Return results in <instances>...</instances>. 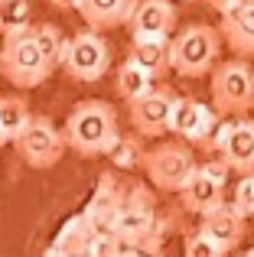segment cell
<instances>
[{"mask_svg":"<svg viewBox=\"0 0 254 257\" xmlns=\"http://www.w3.org/2000/svg\"><path fill=\"white\" fill-rule=\"evenodd\" d=\"M127 247L114 234H95L91 238V247H88V257H124Z\"/></svg>","mask_w":254,"mask_h":257,"instance_id":"484cf974","label":"cell"},{"mask_svg":"<svg viewBox=\"0 0 254 257\" xmlns=\"http://www.w3.org/2000/svg\"><path fill=\"white\" fill-rule=\"evenodd\" d=\"M95 234L98 231H91L88 221H85L82 215H75V218H69L59 228L52 251L62 254V257H88V247H91V238H95Z\"/></svg>","mask_w":254,"mask_h":257,"instance_id":"d6986e66","label":"cell"},{"mask_svg":"<svg viewBox=\"0 0 254 257\" xmlns=\"http://www.w3.org/2000/svg\"><path fill=\"white\" fill-rule=\"evenodd\" d=\"M131 39H170L176 30L173 0H137L127 20Z\"/></svg>","mask_w":254,"mask_h":257,"instance_id":"7c38bea8","label":"cell"},{"mask_svg":"<svg viewBox=\"0 0 254 257\" xmlns=\"http://www.w3.org/2000/svg\"><path fill=\"white\" fill-rule=\"evenodd\" d=\"M7 144H10V140H7V134H4V131H0V150H4V147H7Z\"/></svg>","mask_w":254,"mask_h":257,"instance_id":"4dcf8cb0","label":"cell"},{"mask_svg":"<svg viewBox=\"0 0 254 257\" xmlns=\"http://www.w3.org/2000/svg\"><path fill=\"white\" fill-rule=\"evenodd\" d=\"M235 4H238V0H205V7H212V10H215L218 17H222V13H228Z\"/></svg>","mask_w":254,"mask_h":257,"instance_id":"f1b7e54d","label":"cell"},{"mask_svg":"<svg viewBox=\"0 0 254 257\" xmlns=\"http://www.w3.org/2000/svg\"><path fill=\"white\" fill-rule=\"evenodd\" d=\"M52 7H56V10H62V13H72L78 7V0H49Z\"/></svg>","mask_w":254,"mask_h":257,"instance_id":"f546056e","label":"cell"},{"mask_svg":"<svg viewBox=\"0 0 254 257\" xmlns=\"http://www.w3.org/2000/svg\"><path fill=\"white\" fill-rule=\"evenodd\" d=\"M121 205H124V189L117 186V176L114 173H101L98 176V189L91 192V199L85 202V208H82V218L91 225V231L111 234Z\"/></svg>","mask_w":254,"mask_h":257,"instance_id":"4fadbf2b","label":"cell"},{"mask_svg":"<svg viewBox=\"0 0 254 257\" xmlns=\"http://www.w3.org/2000/svg\"><path fill=\"white\" fill-rule=\"evenodd\" d=\"M153 225H157V195H153V189L147 182H131L111 234L134 251L153 231Z\"/></svg>","mask_w":254,"mask_h":257,"instance_id":"52a82bcc","label":"cell"},{"mask_svg":"<svg viewBox=\"0 0 254 257\" xmlns=\"http://www.w3.org/2000/svg\"><path fill=\"white\" fill-rule=\"evenodd\" d=\"M231 212L238 215V218H254V176H241L235 186V192H231Z\"/></svg>","mask_w":254,"mask_h":257,"instance_id":"d4e9b609","label":"cell"},{"mask_svg":"<svg viewBox=\"0 0 254 257\" xmlns=\"http://www.w3.org/2000/svg\"><path fill=\"white\" fill-rule=\"evenodd\" d=\"M235 257H251V254H248V251H244V254H235Z\"/></svg>","mask_w":254,"mask_h":257,"instance_id":"d6a6232c","label":"cell"},{"mask_svg":"<svg viewBox=\"0 0 254 257\" xmlns=\"http://www.w3.org/2000/svg\"><path fill=\"white\" fill-rule=\"evenodd\" d=\"M157 257H163V254H157Z\"/></svg>","mask_w":254,"mask_h":257,"instance_id":"e575fe53","label":"cell"},{"mask_svg":"<svg viewBox=\"0 0 254 257\" xmlns=\"http://www.w3.org/2000/svg\"><path fill=\"white\" fill-rule=\"evenodd\" d=\"M176 98L179 94L173 91L170 85L160 82V85H153L140 101H134L131 104V124H134V131H137L140 140H153V137L170 134V114H173Z\"/></svg>","mask_w":254,"mask_h":257,"instance_id":"30bf717a","label":"cell"},{"mask_svg":"<svg viewBox=\"0 0 254 257\" xmlns=\"http://www.w3.org/2000/svg\"><path fill=\"white\" fill-rule=\"evenodd\" d=\"M183 257H225L222 251H218L215 244H212L205 234H199V231H192L189 238H186V254Z\"/></svg>","mask_w":254,"mask_h":257,"instance_id":"4316f807","label":"cell"},{"mask_svg":"<svg viewBox=\"0 0 254 257\" xmlns=\"http://www.w3.org/2000/svg\"><path fill=\"white\" fill-rule=\"evenodd\" d=\"M124 62L137 65L144 75L160 82L170 72V39H131Z\"/></svg>","mask_w":254,"mask_h":257,"instance_id":"ac0fdd59","label":"cell"},{"mask_svg":"<svg viewBox=\"0 0 254 257\" xmlns=\"http://www.w3.org/2000/svg\"><path fill=\"white\" fill-rule=\"evenodd\" d=\"M108 157H111V163H114V170L131 173V170H140V166H144L147 147H144V140H140L137 134H127V137H117L114 150H111Z\"/></svg>","mask_w":254,"mask_h":257,"instance_id":"603a6c76","label":"cell"},{"mask_svg":"<svg viewBox=\"0 0 254 257\" xmlns=\"http://www.w3.org/2000/svg\"><path fill=\"white\" fill-rule=\"evenodd\" d=\"M150 88H153V78L144 75V72H140L137 65H131V62H121V69L114 72V94L124 101V104L140 101Z\"/></svg>","mask_w":254,"mask_h":257,"instance_id":"7402d4cb","label":"cell"},{"mask_svg":"<svg viewBox=\"0 0 254 257\" xmlns=\"http://www.w3.org/2000/svg\"><path fill=\"white\" fill-rule=\"evenodd\" d=\"M30 30H33V39H36V49H39V56H43L46 69L56 72L59 62H62V49H65L62 30H59L56 23H30Z\"/></svg>","mask_w":254,"mask_h":257,"instance_id":"44dd1931","label":"cell"},{"mask_svg":"<svg viewBox=\"0 0 254 257\" xmlns=\"http://www.w3.org/2000/svg\"><path fill=\"white\" fill-rule=\"evenodd\" d=\"M30 26V0H0V36Z\"/></svg>","mask_w":254,"mask_h":257,"instance_id":"cb8c5ba5","label":"cell"},{"mask_svg":"<svg viewBox=\"0 0 254 257\" xmlns=\"http://www.w3.org/2000/svg\"><path fill=\"white\" fill-rule=\"evenodd\" d=\"M62 137L65 147H72L78 157H108L121 137L117 111L101 98L78 101L62 124Z\"/></svg>","mask_w":254,"mask_h":257,"instance_id":"6da1fadb","label":"cell"},{"mask_svg":"<svg viewBox=\"0 0 254 257\" xmlns=\"http://www.w3.org/2000/svg\"><path fill=\"white\" fill-rule=\"evenodd\" d=\"M43 257H62V254H56V251H52V247H49V251H46Z\"/></svg>","mask_w":254,"mask_h":257,"instance_id":"1f68e13d","label":"cell"},{"mask_svg":"<svg viewBox=\"0 0 254 257\" xmlns=\"http://www.w3.org/2000/svg\"><path fill=\"white\" fill-rule=\"evenodd\" d=\"M30 120H33V107L26 101V94L17 91V94H4L0 98V131L7 134L10 144L30 127Z\"/></svg>","mask_w":254,"mask_h":257,"instance_id":"ffe728a7","label":"cell"},{"mask_svg":"<svg viewBox=\"0 0 254 257\" xmlns=\"http://www.w3.org/2000/svg\"><path fill=\"white\" fill-rule=\"evenodd\" d=\"M13 147L23 157V163L33 166V170H52L65 157V150H69L65 137H62V127H56L43 114H33L30 127L13 140Z\"/></svg>","mask_w":254,"mask_h":257,"instance_id":"ba28073f","label":"cell"},{"mask_svg":"<svg viewBox=\"0 0 254 257\" xmlns=\"http://www.w3.org/2000/svg\"><path fill=\"white\" fill-rule=\"evenodd\" d=\"M218 127V114L209 104H202L199 98L179 94L170 114V134H176L186 144H202L205 150H212V134Z\"/></svg>","mask_w":254,"mask_h":257,"instance_id":"8fae6325","label":"cell"},{"mask_svg":"<svg viewBox=\"0 0 254 257\" xmlns=\"http://www.w3.org/2000/svg\"><path fill=\"white\" fill-rule=\"evenodd\" d=\"M212 150L228 166V173L254 176V117L218 120L212 134Z\"/></svg>","mask_w":254,"mask_h":257,"instance_id":"9c48e42d","label":"cell"},{"mask_svg":"<svg viewBox=\"0 0 254 257\" xmlns=\"http://www.w3.org/2000/svg\"><path fill=\"white\" fill-rule=\"evenodd\" d=\"M218 36L222 43L235 52L238 59H248L254 56V0H238L228 13H222L218 20Z\"/></svg>","mask_w":254,"mask_h":257,"instance_id":"5bb4252c","label":"cell"},{"mask_svg":"<svg viewBox=\"0 0 254 257\" xmlns=\"http://www.w3.org/2000/svg\"><path fill=\"white\" fill-rule=\"evenodd\" d=\"M179 202H183L186 212H192V215L202 218V215H209L212 208L225 205V186L215 182L212 176H205L202 170H196L192 179L183 186V192H179Z\"/></svg>","mask_w":254,"mask_h":257,"instance_id":"e0dca14e","label":"cell"},{"mask_svg":"<svg viewBox=\"0 0 254 257\" xmlns=\"http://www.w3.org/2000/svg\"><path fill=\"white\" fill-rule=\"evenodd\" d=\"M248 254H251V257H254V247H251V251H248Z\"/></svg>","mask_w":254,"mask_h":257,"instance_id":"836d02e7","label":"cell"},{"mask_svg":"<svg viewBox=\"0 0 254 257\" xmlns=\"http://www.w3.org/2000/svg\"><path fill=\"white\" fill-rule=\"evenodd\" d=\"M140 170L147 173L150 186H157L160 192H183V186L192 179L199 163H196V153L183 140H163V144L147 150Z\"/></svg>","mask_w":254,"mask_h":257,"instance_id":"8992f818","label":"cell"},{"mask_svg":"<svg viewBox=\"0 0 254 257\" xmlns=\"http://www.w3.org/2000/svg\"><path fill=\"white\" fill-rule=\"evenodd\" d=\"M222 52V36L209 23H189L186 30L170 36V72L183 78L212 75Z\"/></svg>","mask_w":254,"mask_h":257,"instance_id":"7a4b0ae2","label":"cell"},{"mask_svg":"<svg viewBox=\"0 0 254 257\" xmlns=\"http://www.w3.org/2000/svg\"><path fill=\"white\" fill-rule=\"evenodd\" d=\"M134 4H137V0H78L75 13L85 20V30L104 33V30L127 26Z\"/></svg>","mask_w":254,"mask_h":257,"instance_id":"2e32d148","label":"cell"},{"mask_svg":"<svg viewBox=\"0 0 254 257\" xmlns=\"http://www.w3.org/2000/svg\"><path fill=\"white\" fill-rule=\"evenodd\" d=\"M0 82H4V78H0Z\"/></svg>","mask_w":254,"mask_h":257,"instance_id":"d590c367","label":"cell"},{"mask_svg":"<svg viewBox=\"0 0 254 257\" xmlns=\"http://www.w3.org/2000/svg\"><path fill=\"white\" fill-rule=\"evenodd\" d=\"M199 170H202L205 176H212V179H215V182H222V186H225V182H228V166H225L222 160H209V163H202V166H199Z\"/></svg>","mask_w":254,"mask_h":257,"instance_id":"83f0119b","label":"cell"},{"mask_svg":"<svg viewBox=\"0 0 254 257\" xmlns=\"http://www.w3.org/2000/svg\"><path fill=\"white\" fill-rule=\"evenodd\" d=\"M62 72L78 85H95L111 69V46L101 33L78 30L72 39H65L62 49Z\"/></svg>","mask_w":254,"mask_h":257,"instance_id":"5b68a950","label":"cell"},{"mask_svg":"<svg viewBox=\"0 0 254 257\" xmlns=\"http://www.w3.org/2000/svg\"><path fill=\"white\" fill-rule=\"evenodd\" d=\"M49 75L52 72L46 69L43 56H39L30 26L7 33L0 43V78H7L17 91H30V88L43 85Z\"/></svg>","mask_w":254,"mask_h":257,"instance_id":"277c9868","label":"cell"},{"mask_svg":"<svg viewBox=\"0 0 254 257\" xmlns=\"http://www.w3.org/2000/svg\"><path fill=\"white\" fill-rule=\"evenodd\" d=\"M199 234H205V238H209L218 251L228 257V251H235V247L244 241V234H248V221L238 218V215L231 212V205L225 202V205L212 208L209 215H202Z\"/></svg>","mask_w":254,"mask_h":257,"instance_id":"9a60e30c","label":"cell"},{"mask_svg":"<svg viewBox=\"0 0 254 257\" xmlns=\"http://www.w3.org/2000/svg\"><path fill=\"white\" fill-rule=\"evenodd\" d=\"M254 107V65L244 59H228L212 69V111L218 120L248 117Z\"/></svg>","mask_w":254,"mask_h":257,"instance_id":"3957f363","label":"cell"}]
</instances>
